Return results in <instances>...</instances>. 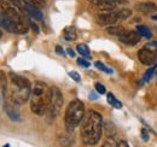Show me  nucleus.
I'll return each instance as SVG.
<instances>
[{
    "label": "nucleus",
    "instance_id": "obj_35",
    "mask_svg": "<svg viewBox=\"0 0 157 147\" xmlns=\"http://www.w3.org/2000/svg\"><path fill=\"white\" fill-rule=\"evenodd\" d=\"M151 18L154 19V21H157V13L156 15H152V16H151Z\"/></svg>",
    "mask_w": 157,
    "mask_h": 147
},
{
    "label": "nucleus",
    "instance_id": "obj_37",
    "mask_svg": "<svg viewBox=\"0 0 157 147\" xmlns=\"http://www.w3.org/2000/svg\"><path fill=\"white\" fill-rule=\"evenodd\" d=\"M5 147H9V145H6V146H5Z\"/></svg>",
    "mask_w": 157,
    "mask_h": 147
},
{
    "label": "nucleus",
    "instance_id": "obj_10",
    "mask_svg": "<svg viewBox=\"0 0 157 147\" xmlns=\"http://www.w3.org/2000/svg\"><path fill=\"white\" fill-rule=\"evenodd\" d=\"M4 109L6 115L10 117V119L15 121V122H21V112L17 107V104L13 103L12 100H6L5 99V104H4Z\"/></svg>",
    "mask_w": 157,
    "mask_h": 147
},
{
    "label": "nucleus",
    "instance_id": "obj_25",
    "mask_svg": "<svg viewBox=\"0 0 157 147\" xmlns=\"http://www.w3.org/2000/svg\"><path fill=\"white\" fill-rule=\"evenodd\" d=\"M78 65H81V66H83V68H90V62L88 60H86V59H83V58H78Z\"/></svg>",
    "mask_w": 157,
    "mask_h": 147
},
{
    "label": "nucleus",
    "instance_id": "obj_23",
    "mask_svg": "<svg viewBox=\"0 0 157 147\" xmlns=\"http://www.w3.org/2000/svg\"><path fill=\"white\" fill-rule=\"evenodd\" d=\"M94 65H96V68H98L99 70H101V71H104V73L106 74H113V70L111 69H109L105 64H103L101 62H96L94 63Z\"/></svg>",
    "mask_w": 157,
    "mask_h": 147
},
{
    "label": "nucleus",
    "instance_id": "obj_5",
    "mask_svg": "<svg viewBox=\"0 0 157 147\" xmlns=\"http://www.w3.org/2000/svg\"><path fill=\"white\" fill-rule=\"evenodd\" d=\"M132 15L129 9H121L117 11H105L97 15V23L100 25H113L117 21L128 18Z\"/></svg>",
    "mask_w": 157,
    "mask_h": 147
},
{
    "label": "nucleus",
    "instance_id": "obj_32",
    "mask_svg": "<svg viewBox=\"0 0 157 147\" xmlns=\"http://www.w3.org/2000/svg\"><path fill=\"white\" fill-rule=\"evenodd\" d=\"M97 98H98V95H97V93H90V99H91V100H96V99H97Z\"/></svg>",
    "mask_w": 157,
    "mask_h": 147
},
{
    "label": "nucleus",
    "instance_id": "obj_8",
    "mask_svg": "<svg viewBox=\"0 0 157 147\" xmlns=\"http://www.w3.org/2000/svg\"><path fill=\"white\" fill-rule=\"evenodd\" d=\"M138 58L144 65H155V63H157V50H150L147 47L141 48L138 52Z\"/></svg>",
    "mask_w": 157,
    "mask_h": 147
},
{
    "label": "nucleus",
    "instance_id": "obj_33",
    "mask_svg": "<svg viewBox=\"0 0 157 147\" xmlns=\"http://www.w3.org/2000/svg\"><path fill=\"white\" fill-rule=\"evenodd\" d=\"M67 52H68V55H71V57H75V52L69 47V48H67Z\"/></svg>",
    "mask_w": 157,
    "mask_h": 147
},
{
    "label": "nucleus",
    "instance_id": "obj_13",
    "mask_svg": "<svg viewBox=\"0 0 157 147\" xmlns=\"http://www.w3.org/2000/svg\"><path fill=\"white\" fill-rule=\"evenodd\" d=\"M24 9H25V13H28L30 17H33L36 21H42V18H44L42 12L39 10V7L35 6L34 4L29 2L28 0H24Z\"/></svg>",
    "mask_w": 157,
    "mask_h": 147
},
{
    "label": "nucleus",
    "instance_id": "obj_28",
    "mask_svg": "<svg viewBox=\"0 0 157 147\" xmlns=\"http://www.w3.org/2000/svg\"><path fill=\"white\" fill-rule=\"evenodd\" d=\"M29 25L32 27V29H33V30H34L36 34L39 33V27H38V25H36V24L33 22V19H29Z\"/></svg>",
    "mask_w": 157,
    "mask_h": 147
},
{
    "label": "nucleus",
    "instance_id": "obj_14",
    "mask_svg": "<svg viewBox=\"0 0 157 147\" xmlns=\"http://www.w3.org/2000/svg\"><path fill=\"white\" fill-rule=\"evenodd\" d=\"M136 10H138L139 12H143V13H152L157 10L156 4L151 2V1H143V2H138L136 5Z\"/></svg>",
    "mask_w": 157,
    "mask_h": 147
},
{
    "label": "nucleus",
    "instance_id": "obj_29",
    "mask_svg": "<svg viewBox=\"0 0 157 147\" xmlns=\"http://www.w3.org/2000/svg\"><path fill=\"white\" fill-rule=\"evenodd\" d=\"M56 53L59 55H62V57H65V52H64V50H63L60 46H56Z\"/></svg>",
    "mask_w": 157,
    "mask_h": 147
},
{
    "label": "nucleus",
    "instance_id": "obj_4",
    "mask_svg": "<svg viewBox=\"0 0 157 147\" xmlns=\"http://www.w3.org/2000/svg\"><path fill=\"white\" fill-rule=\"evenodd\" d=\"M85 113H86L85 112V105L81 100L75 99V100L70 101L67 110H65V117H64L67 129L69 131H71L78 126H80Z\"/></svg>",
    "mask_w": 157,
    "mask_h": 147
},
{
    "label": "nucleus",
    "instance_id": "obj_36",
    "mask_svg": "<svg viewBox=\"0 0 157 147\" xmlns=\"http://www.w3.org/2000/svg\"><path fill=\"white\" fill-rule=\"evenodd\" d=\"M0 37H1V30H0Z\"/></svg>",
    "mask_w": 157,
    "mask_h": 147
},
{
    "label": "nucleus",
    "instance_id": "obj_21",
    "mask_svg": "<svg viewBox=\"0 0 157 147\" xmlns=\"http://www.w3.org/2000/svg\"><path fill=\"white\" fill-rule=\"evenodd\" d=\"M157 70V64L156 65H152V68H150L146 73H145V75H144V78H143V81H141V83H144V82H147L152 76H154V74H155V71Z\"/></svg>",
    "mask_w": 157,
    "mask_h": 147
},
{
    "label": "nucleus",
    "instance_id": "obj_17",
    "mask_svg": "<svg viewBox=\"0 0 157 147\" xmlns=\"http://www.w3.org/2000/svg\"><path fill=\"white\" fill-rule=\"evenodd\" d=\"M0 89H1V93H2V96L4 99L7 96V78H6V75L0 71Z\"/></svg>",
    "mask_w": 157,
    "mask_h": 147
},
{
    "label": "nucleus",
    "instance_id": "obj_18",
    "mask_svg": "<svg viewBox=\"0 0 157 147\" xmlns=\"http://www.w3.org/2000/svg\"><path fill=\"white\" fill-rule=\"evenodd\" d=\"M137 33L140 35V37H145V39H151V36H152L150 29L146 25H138Z\"/></svg>",
    "mask_w": 157,
    "mask_h": 147
},
{
    "label": "nucleus",
    "instance_id": "obj_3",
    "mask_svg": "<svg viewBox=\"0 0 157 147\" xmlns=\"http://www.w3.org/2000/svg\"><path fill=\"white\" fill-rule=\"evenodd\" d=\"M10 99L16 103L17 105H22L28 101L32 94V83L28 78L17 75V74H10Z\"/></svg>",
    "mask_w": 157,
    "mask_h": 147
},
{
    "label": "nucleus",
    "instance_id": "obj_6",
    "mask_svg": "<svg viewBox=\"0 0 157 147\" xmlns=\"http://www.w3.org/2000/svg\"><path fill=\"white\" fill-rule=\"evenodd\" d=\"M0 9L11 18L13 19V22L17 25V30L18 34H25L28 32V24L25 22V19H23V16L21 15L17 10V7L11 6L10 4L5 2V1H0Z\"/></svg>",
    "mask_w": 157,
    "mask_h": 147
},
{
    "label": "nucleus",
    "instance_id": "obj_26",
    "mask_svg": "<svg viewBox=\"0 0 157 147\" xmlns=\"http://www.w3.org/2000/svg\"><path fill=\"white\" fill-rule=\"evenodd\" d=\"M94 87H96V91H97L99 94H104V93L106 92L105 87H104L101 83H99V82H97V83H96V86H94Z\"/></svg>",
    "mask_w": 157,
    "mask_h": 147
},
{
    "label": "nucleus",
    "instance_id": "obj_24",
    "mask_svg": "<svg viewBox=\"0 0 157 147\" xmlns=\"http://www.w3.org/2000/svg\"><path fill=\"white\" fill-rule=\"evenodd\" d=\"M100 147H117V144L113 139H109V140H106Z\"/></svg>",
    "mask_w": 157,
    "mask_h": 147
},
{
    "label": "nucleus",
    "instance_id": "obj_34",
    "mask_svg": "<svg viewBox=\"0 0 157 147\" xmlns=\"http://www.w3.org/2000/svg\"><path fill=\"white\" fill-rule=\"evenodd\" d=\"M147 46H150V47H154V48H157V41H154V42H150Z\"/></svg>",
    "mask_w": 157,
    "mask_h": 147
},
{
    "label": "nucleus",
    "instance_id": "obj_22",
    "mask_svg": "<svg viewBox=\"0 0 157 147\" xmlns=\"http://www.w3.org/2000/svg\"><path fill=\"white\" fill-rule=\"evenodd\" d=\"M106 30H108V33H109V34L118 36V35L121 34V32L123 30V27H114V25L111 27V25H110V27H109V28H108Z\"/></svg>",
    "mask_w": 157,
    "mask_h": 147
},
{
    "label": "nucleus",
    "instance_id": "obj_31",
    "mask_svg": "<svg viewBox=\"0 0 157 147\" xmlns=\"http://www.w3.org/2000/svg\"><path fill=\"white\" fill-rule=\"evenodd\" d=\"M117 147H129V145H128V142H127L126 140H122V141L118 142Z\"/></svg>",
    "mask_w": 157,
    "mask_h": 147
},
{
    "label": "nucleus",
    "instance_id": "obj_11",
    "mask_svg": "<svg viewBox=\"0 0 157 147\" xmlns=\"http://www.w3.org/2000/svg\"><path fill=\"white\" fill-rule=\"evenodd\" d=\"M98 10L105 12V11H113L118 4H126V1L120 0H92L91 1Z\"/></svg>",
    "mask_w": 157,
    "mask_h": 147
},
{
    "label": "nucleus",
    "instance_id": "obj_38",
    "mask_svg": "<svg viewBox=\"0 0 157 147\" xmlns=\"http://www.w3.org/2000/svg\"><path fill=\"white\" fill-rule=\"evenodd\" d=\"M90 1H92V0H90Z\"/></svg>",
    "mask_w": 157,
    "mask_h": 147
},
{
    "label": "nucleus",
    "instance_id": "obj_16",
    "mask_svg": "<svg viewBox=\"0 0 157 147\" xmlns=\"http://www.w3.org/2000/svg\"><path fill=\"white\" fill-rule=\"evenodd\" d=\"M63 35H64V39L67 41H74V40H76V36H78L74 27H67L63 32Z\"/></svg>",
    "mask_w": 157,
    "mask_h": 147
},
{
    "label": "nucleus",
    "instance_id": "obj_12",
    "mask_svg": "<svg viewBox=\"0 0 157 147\" xmlns=\"http://www.w3.org/2000/svg\"><path fill=\"white\" fill-rule=\"evenodd\" d=\"M0 25L7 30L9 33H17L18 34V30H17V25L16 23L13 22V19L11 18L10 16H7L1 9H0Z\"/></svg>",
    "mask_w": 157,
    "mask_h": 147
},
{
    "label": "nucleus",
    "instance_id": "obj_30",
    "mask_svg": "<svg viewBox=\"0 0 157 147\" xmlns=\"http://www.w3.org/2000/svg\"><path fill=\"white\" fill-rule=\"evenodd\" d=\"M141 136L144 139V141H147L149 140V136H147V131L145 129H141Z\"/></svg>",
    "mask_w": 157,
    "mask_h": 147
},
{
    "label": "nucleus",
    "instance_id": "obj_2",
    "mask_svg": "<svg viewBox=\"0 0 157 147\" xmlns=\"http://www.w3.org/2000/svg\"><path fill=\"white\" fill-rule=\"evenodd\" d=\"M51 99V87H48L45 82L36 81L33 85L30 94V109L35 115L42 116L48 110Z\"/></svg>",
    "mask_w": 157,
    "mask_h": 147
},
{
    "label": "nucleus",
    "instance_id": "obj_7",
    "mask_svg": "<svg viewBox=\"0 0 157 147\" xmlns=\"http://www.w3.org/2000/svg\"><path fill=\"white\" fill-rule=\"evenodd\" d=\"M63 106V95L57 87H51V99L48 105V115L51 118H56Z\"/></svg>",
    "mask_w": 157,
    "mask_h": 147
},
{
    "label": "nucleus",
    "instance_id": "obj_27",
    "mask_svg": "<svg viewBox=\"0 0 157 147\" xmlns=\"http://www.w3.org/2000/svg\"><path fill=\"white\" fill-rule=\"evenodd\" d=\"M69 76H70L74 81H76V82H80V81H81V77H80V75H78L76 71H70V73H69Z\"/></svg>",
    "mask_w": 157,
    "mask_h": 147
},
{
    "label": "nucleus",
    "instance_id": "obj_20",
    "mask_svg": "<svg viewBox=\"0 0 157 147\" xmlns=\"http://www.w3.org/2000/svg\"><path fill=\"white\" fill-rule=\"evenodd\" d=\"M78 52L80 55H82V57H85L86 59H90L91 58V53H90V48L86 46V45H83V43H80L78 45Z\"/></svg>",
    "mask_w": 157,
    "mask_h": 147
},
{
    "label": "nucleus",
    "instance_id": "obj_15",
    "mask_svg": "<svg viewBox=\"0 0 157 147\" xmlns=\"http://www.w3.org/2000/svg\"><path fill=\"white\" fill-rule=\"evenodd\" d=\"M74 142H75V136L70 131L68 134H64V135H60L59 136V144H60V146L70 147L73 146Z\"/></svg>",
    "mask_w": 157,
    "mask_h": 147
},
{
    "label": "nucleus",
    "instance_id": "obj_9",
    "mask_svg": "<svg viewBox=\"0 0 157 147\" xmlns=\"http://www.w3.org/2000/svg\"><path fill=\"white\" fill-rule=\"evenodd\" d=\"M117 37L121 42H123L126 45H129V46H134L140 41V35L138 34L137 32L127 30L124 28H123V30L121 32V34Z\"/></svg>",
    "mask_w": 157,
    "mask_h": 147
},
{
    "label": "nucleus",
    "instance_id": "obj_1",
    "mask_svg": "<svg viewBox=\"0 0 157 147\" xmlns=\"http://www.w3.org/2000/svg\"><path fill=\"white\" fill-rule=\"evenodd\" d=\"M103 117L97 111H87L81 121V138L85 145H97L101 136Z\"/></svg>",
    "mask_w": 157,
    "mask_h": 147
},
{
    "label": "nucleus",
    "instance_id": "obj_19",
    "mask_svg": "<svg viewBox=\"0 0 157 147\" xmlns=\"http://www.w3.org/2000/svg\"><path fill=\"white\" fill-rule=\"evenodd\" d=\"M108 103H109L111 106H114L115 109H121V107H122V103L118 101L113 93H108Z\"/></svg>",
    "mask_w": 157,
    "mask_h": 147
}]
</instances>
